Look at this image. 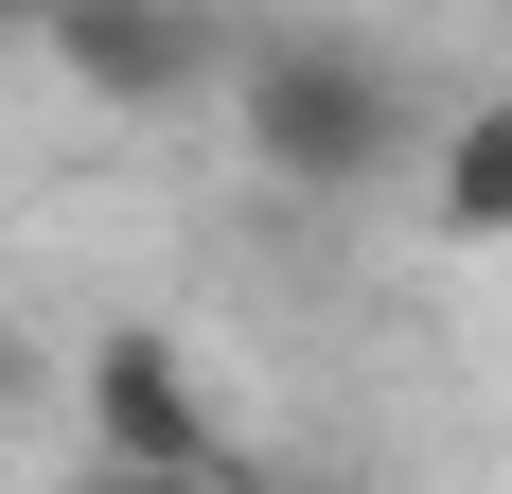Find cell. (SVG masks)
<instances>
[{
    "mask_svg": "<svg viewBox=\"0 0 512 494\" xmlns=\"http://www.w3.org/2000/svg\"><path fill=\"white\" fill-rule=\"evenodd\" d=\"M230 142L283 195H371L407 159V71L354 53V36H248L230 53Z\"/></svg>",
    "mask_w": 512,
    "mask_h": 494,
    "instance_id": "obj_1",
    "label": "cell"
},
{
    "mask_svg": "<svg viewBox=\"0 0 512 494\" xmlns=\"http://www.w3.org/2000/svg\"><path fill=\"white\" fill-rule=\"evenodd\" d=\"M71 406H89V459H159V477H230V442H212V389H195V353L159 336V318H106V336L71 353Z\"/></svg>",
    "mask_w": 512,
    "mask_h": 494,
    "instance_id": "obj_2",
    "label": "cell"
},
{
    "mask_svg": "<svg viewBox=\"0 0 512 494\" xmlns=\"http://www.w3.org/2000/svg\"><path fill=\"white\" fill-rule=\"evenodd\" d=\"M36 36H53V71L89 106H195L230 71V36H212L195 0H36Z\"/></svg>",
    "mask_w": 512,
    "mask_h": 494,
    "instance_id": "obj_3",
    "label": "cell"
},
{
    "mask_svg": "<svg viewBox=\"0 0 512 494\" xmlns=\"http://www.w3.org/2000/svg\"><path fill=\"white\" fill-rule=\"evenodd\" d=\"M424 212H442L460 247H512V89L442 124V159H424Z\"/></svg>",
    "mask_w": 512,
    "mask_h": 494,
    "instance_id": "obj_4",
    "label": "cell"
},
{
    "mask_svg": "<svg viewBox=\"0 0 512 494\" xmlns=\"http://www.w3.org/2000/svg\"><path fill=\"white\" fill-rule=\"evenodd\" d=\"M71 494H230V477H159V459H71Z\"/></svg>",
    "mask_w": 512,
    "mask_h": 494,
    "instance_id": "obj_5",
    "label": "cell"
}]
</instances>
